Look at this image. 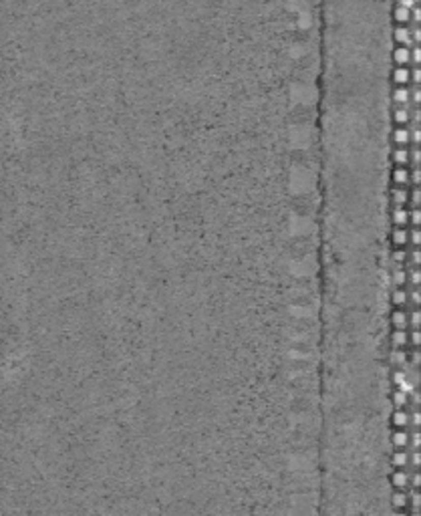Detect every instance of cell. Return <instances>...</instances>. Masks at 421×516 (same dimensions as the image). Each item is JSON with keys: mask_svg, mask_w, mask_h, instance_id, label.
I'll use <instances>...</instances> for the list:
<instances>
[{"mask_svg": "<svg viewBox=\"0 0 421 516\" xmlns=\"http://www.w3.org/2000/svg\"><path fill=\"white\" fill-rule=\"evenodd\" d=\"M395 470L391 472L389 476V482L395 490H405L409 492L411 490V484H409V466H393Z\"/></svg>", "mask_w": 421, "mask_h": 516, "instance_id": "1", "label": "cell"}, {"mask_svg": "<svg viewBox=\"0 0 421 516\" xmlns=\"http://www.w3.org/2000/svg\"><path fill=\"white\" fill-rule=\"evenodd\" d=\"M407 228L393 226L391 228V250H407Z\"/></svg>", "mask_w": 421, "mask_h": 516, "instance_id": "2", "label": "cell"}, {"mask_svg": "<svg viewBox=\"0 0 421 516\" xmlns=\"http://www.w3.org/2000/svg\"><path fill=\"white\" fill-rule=\"evenodd\" d=\"M407 309H409V305H405V307H393L391 309L389 321H391L393 329H407Z\"/></svg>", "mask_w": 421, "mask_h": 516, "instance_id": "3", "label": "cell"}, {"mask_svg": "<svg viewBox=\"0 0 421 516\" xmlns=\"http://www.w3.org/2000/svg\"><path fill=\"white\" fill-rule=\"evenodd\" d=\"M391 37H393V43L395 45H405V47H411V37H409V26L407 24H393V31H391Z\"/></svg>", "mask_w": 421, "mask_h": 516, "instance_id": "4", "label": "cell"}, {"mask_svg": "<svg viewBox=\"0 0 421 516\" xmlns=\"http://www.w3.org/2000/svg\"><path fill=\"white\" fill-rule=\"evenodd\" d=\"M409 426V411L405 407H395L391 413V428L393 430H407Z\"/></svg>", "mask_w": 421, "mask_h": 516, "instance_id": "5", "label": "cell"}, {"mask_svg": "<svg viewBox=\"0 0 421 516\" xmlns=\"http://www.w3.org/2000/svg\"><path fill=\"white\" fill-rule=\"evenodd\" d=\"M391 121H393V125H409V105L393 103V107H391Z\"/></svg>", "mask_w": 421, "mask_h": 516, "instance_id": "6", "label": "cell"}, {"mask_svg": "<svg viewBox=\"0 0 421 516\" xmlns=\"http://www.w3.org/2000/svg\"><path fill=\"white\" fill-rule=\"evenodd\" d=\"M391 181H393V186L407 188L409 186V170H407V166H395L391 170Z\"/></svg>", "mask_w": 421, "mask_h": 516, "instance_id": "7", "label": "cell"}, {"mask_svg": "<svg viewBox=\"0 0 421 516\" xmlns=\"http://www.w3.org/2000/svg\"><path fill=\"white\" fill-rule=\"evenodd\" d=\"M391 83L393 85H409V67L407 65H395L391 71Z\"/></svg>", "mask_w": 421, "mask_h": 516, "instance_id": "8", "label": "cell"}, {"mask_svg": "<svg viewBox=\"0 0 421 516\" xmlns=\"http://www.w3.org/2000/svg\"><path fill=\"white\" fill-rule=\"evenodd\" d=\"M391 141L395 145H409V125H393Z\"/></svg>", "mask_w": 421, "mask_h": 516, "instance_id": "9", "label": "cell"}, {"mask_svg": "<svg viewBox=\"0 0 421 516\" xmlns=\"http://www.w3.org/2000/svg\"><path fill=\"white\" fill-rule=\"evenodd\" d=\"M391 20H393L395 24H409V8L403 6V4H395V2H393Z\"/></svg>", "mask_w": 421, "mask_h": 516, "instance_id": "10", "label": "cell"}, {"mask_svg": "<svg viewBox=\"0 0 421 516\" xmlns=\"http://www.w3.org/2000/svg\"><path fill=\"white\" fill-rule=\"evenodd\" d=\"M391 162L395 166H407L409 164V145H395L391 151Z\"/></svg>", "mask_w": 421, "mask_h": 516, "instance_id": "11", "label": "cell"}, {"mask_svg": "<svg viewBox=\"0 0 421 516\" xmlns=\"http://www.w3.org/2000/svg\"><path fill=\"white\" fill-rule=\"evenodd\" d=\"M391 101L399 105H409V87L407 85H393Z\"/></svg>", "mask_w": 421, "mask_h": 516, "instance_id": "12", "label": "cell"}, {"mask_svg": "<svg viewBox=\"0 0 421 516\" xmlns=\"http://www.w3.org/2000/svg\"><path fill=\"white\" fill-rule=\"evenodd\" d=\"M407 292H409V285L393 288L391 290V302H393V307H405L407 305Z\"/></svg>", "mask_w": 421, "mask_h": 516, "instance_id": "13", "label": "cell"}, {"mask_svg": "<svg viewBox=\"0 0 421 516\" xmlns=\"http://www.w3.org/2000/svg\"><path fill=\"white\" fill-rule=\"evenodd\" d=\"M391 58H393V65H409V47L395 45L393 53H391Z\"/></svg>", "mask_w": 421, "mask_h": 516, "instance_id": "14", "label": "cell"}, {"mask_svg": "<svg viewBox=\"0 0 421 516\" xmlns=\"http://www.w3.org/2000/svg\"><path fill=\"white\" fill-rule=\"evenodd\" d=\"M407 206H393L391 210V222L395 226H407Z\"/></svg>", "mask_w": 421, "mask_h": 516, "instance_id": "15", "label": "cell"}, {"mask_svg": "<svg viewBox=\"0 0 421 516\" xmlns=\"http://www.w3.org/2000/svg\"><path fill=\"white\" fill-rule=\"evenodd\" d=\"M407 442H409V430H393L391 434L393 448H407Z\"/></svg>", "mask_w": 421, "mask_h": 516, "instance_id": "16", "label": "cell"}, {"mask_svg": "<svg viewBox=\"0 0 421 516\" xmlns=\"http://www.w3.org/2000/svg\"><path fill=\"white\" fill-rule=\"evenodd\" d=\"M389 194H391V204L393 206H407V188L393 186V190Z\"/></svg>", "mask_w": 421, "mask_h": 516, "instance_id": "17", "label": "cell"}, {"mask_svg": "<svg viewBox=\"0 0 421 516\" xmlns=\"http://www.w3.org/2000/svg\"><path fill=\"white\" fill-rule=\"evenodd\" d=\"M389 345L391 347H409L407 345V329H393L389 335Z\"/></svg>", "mask_w": 421, "mask_h": 516, "instance_id": "18", "label": "cell"}, {"mask_svg": "<svg viewBox=\"0 0 421 516\" xmlns=\"http://www.w3.org/2000/svg\"><path fill=\"white\" fill-rule=\"evenodd\" d=\"M409 462V448H395L391 454V464L393 466H407Z\"/></svg>", "mask_w": 421, "mask_h": 516, "instance_id": "19", "label": "cell"}, {"mask_svg": "<svg viewBox=\"0 0 421 516\" xmlns=\"http://www.w3.org/2000/svg\"><path fill=\"white\" fill-rule=\"evenodd\" d=\"M407 285L409 287H419V266L407 268Z\"/></svg>", "mask_w": 421, "mask_h": 516, "instance_id": "20", "label": "cell"}, {"mask_svg": "<svg viewBox=\"0 0 421 516\" xmlns=\"http://www.w3.org/2000/svg\"><path fill=\"white\" fill-rule=\"evenodd\" d=\"M421 216H419V208H409L407 212V224L409 226H419Z\"/></svg>", "mask_w": 421, "mask_h": 516, "instance_id": "21", "label": "cell"}, {"mask_svg": "<svg viewBox=\"0 0 421 516\" xmlns=\"http://www.w3.org/2000/svg\"><path fill=\"white\" fill-rule=\"evenodd\" d=\"M419 20H421V8L419 4H413L409 8V24H419Z\"/></svg>", "mask_w": 421, "mask_h": 516, "instance_id": "22", "label": "cell"}, {"mask_svg": "<svg viewBox=\"0 0 421 516\" xmlns=\"http://www.w3.org/2000/svg\"><path fill=\"white\" fill-rule=\"evenodd\" d=\"M419 81H421L419 67H411L409 69V85H419Z\"/></svg>", "mask_w": 421, "mask_h": 516, "instance_id": "23", "label": "cell"}, {"mask_svg": "<svg viewBox=\"0 0 421 516\" xmlns=\"http://www.w3.org/2000/svg\"><path fill=\"white\" fill-rule=\"evenodd\" d=\"M419 450H409V462H407V466L409 468H419Z\"/></svg>", "mask_w": 421, "mask_h": 516, "instance_id": "24", "label": "cell"}, {"mask_svg": "<svg viewBox=\"0 0 421 516\" xmlns=\"http://www.w3.org/2000/svg\"><path fill=\"white\" fill-rule=\"evenodd\" d=\"M393 2H395V4H403V6H407V8H411L413 4H417L415 0H393Z\"/></svg>", "mask_w": 421, "mask_h": 516, "instance_id": "25", "label": "cell"}]
</instances>
